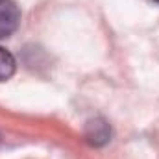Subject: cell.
<instances>
[{"label": "cell", "instance_id": "6da1fadb", "mask_svg": "<svg viewBox=\"0 0 159 159\" xmlns=\"http://www.w3.org/2000/svg\"><path fill=\"white\" fill-rule=\"evenodd\" d=\"M20 22L19 6L13 0H0V39L9 37Z\"/></svg>", "mask_w": 159, "mask_h": 159}, {"label": "cell", "instance_id": "7a4b0ae2", "mask_svg": "<svg viewBox=\"0 0 159 159\" xmlns=\"http://www.w3.org/2000/svg\"><path fill=\"white\" fill-rule=\"evenodd\" d=\"M109 135H111V129H109V124L104 119H94L91 120L85 128V137L91 144H106L109 141Z\"/></svg>", "mask_w": 159, "mask_h": 159}, {"label": "cell", "instance_id": "3957f363", "mask_svg": "<svg viewBox=\"0 0 159 159\" xmlns=\"http://www.w3.org/2000/svg\"><path fill=\"white\" fill-rule=\"evenodd\" d=\"M13 72H15V57L7 50L0 48V81L11 78Z\"/></svg>", "mask_w": 159, "mask_h": 159}, {"label": "cell", "instance_id": "277c9868", "mask_svg": "<svg viewBox=\"0 0 159 159\" xmlns=\"http://www.w3.org/2000/svg\"><path fill=\"white\" fill-rule=\"evenodd\" d=\"M156 2H159V0H156Z\"/></svg>", "mask_w": 159, "mask_h": 159}]
</instances>
